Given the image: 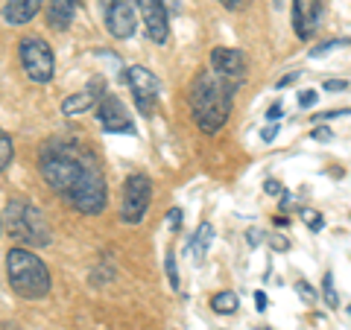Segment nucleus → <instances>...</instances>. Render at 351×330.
<instances>
[{"label": "nucleus", "instance_id": "6ab92c4d", "mask_svg": "<svg viewBox=\"0 0 351 330\" xmlns=\"http://www.w3.org/2000/svg\"><path fill=\"white\" fill-rule=\"evenodd\" d=\"M322 299H325V304L331 307V310H337V307H339V295H337L334 275L331 272H325V278H322Z\"/></svg>", "mask_w": 351, "mask_h": 330}, {"label": "nucleus", "instance_id": "2f4dec72", "mask_svg": "<svg viewBox=\"0 0 351 330\" xmlns=\"http://www.w3.org/2000/svg\"><path fill=\"white\" fill-rule=\"evenodd\" d=\"M219 3H223L226 9H232V12H237V9H243L249 0H219Z\"/></svg>", "mask_w": 351, "mask_h": 330}, {"label": "nucleus", "instance_id": "f8f14e48", "mask_svg": "<svg viewBox=\"0 0 351 330\" xmlns=\"http://www.w3.org/2000/svg\"><path fill=\"white\" fill-rule=\"evenodd\" d=\"M322 21V0H293V29L302 41H311Z\"/></svg>", "mask_w": 351, "mask_h": 330}, {"label": "nucleus", "instance_id": "412c9836", "mask_svg": "<svg viewBox=\"0 0 351 330\" xmlns=\"http://www.w3.org/2000/svg\"><path fill=\"white\" fill-rule=\"evenodd\" d=\"M351 38H331V41H325V44H319V47H313L311 50V59H322L325 53H331V50H337V47H343V44H348Z\"/></svg>", "mask_w": 351, "mask_h": 330}, {"label": "nucleus", "instance_id": "473e14b6", "mask_svg": "<svg viewBox=\"0 0 351 330\" xmlns=\"http://www.w3.org/2000/svg\"><path fill=\"white\" fill-rule=\"evenodd\" d=\"M263 190H267L269 196H281V193H284V190H281V184H278V181H272V179L263 184Z\"/></svg>", "mask_w": 351, "mask_h": 330}, {"label": "nucleus", "instance_id": "0eeeda50", "mask_svg": "<svg viewBox=\"0 0 351 330\" xmlns=\"http://www.w3.org/2000/svg\"><path fill=\"white\" fill-rule=\"evenodd\" d=\"M126 82L132 88V94H135V103L138 108L144 114H152L156 112V100H158V94H161V82H158V76L147 71L144 64H132V68L126 71Z\"/></svg>", "mask_w": 351, "mask_h": 330}, {"label": "nucleus", "instance_id": "c85d7f7f", "mask_svg": "<svg viewBox=\"0 0 351 330\" xmlns=\"http://www.w3.org/2000/svg\"><path fill=\"white\" fill-rule=\"evenodd\" d=\"M167 223H170V228H182V207H170Z\"/></svg>", "mask_w": 351, "mask_h": 330}, {"label": "nucleus", "instance_id": "4c0bfd02", "mask_svg": "<svg viewBox=\"0 0 351 330\" xmlns=\"http://www.w3.org/2000/svg\"><path fill=\"white\" fill-rule=\"evenodd\" d=\"M348 316H351V304H348Z\"/></svg>", "mask_w": 351, "mask_h": 330}, {"label": "nucleus", "instance_id": "5701e85b", "mask_svg": "<svg viewBox=\"0 0 351 330\" xmlns=\"http://www.w3.org/2000/svg\"><path fill=\"white\" fill-rule=\"evenodd\" d=\"M295 292L302 295V301H304V304H316V290H313L307 281H295Z\"/></svg>", "mask_w": 351, "mask_h": 330}, {"label": "nucleus", "instance_id": "393cba45", "mask_svg": "<svg viewBox=\"0 0 351 330\" xmlns=\"http://www.w3.org/2000/svg\"><path fill=\"white\" fill-rule=\"evenodd\" d=\"M311 138H313V140H319V144H331V140H334V131L328 129V126H316Z\"/></svg>", "mask_w": 351, "mask_h": 330}, {"label": "nucleus", "instance_id": "c9c22d12", "mask_svg": "<svg viewBox=\"0 0 351 330\" xmlns=\"http://www.w3.org/2000/svg\"><path fill=\"white\" fill-rule=\"evenodd\" d=\"M267 120H269V123H278V120H281V105H278V103L267 112Z\"/></svg>", "mask_w": 351, "mask_h": 330}, {"label": "nucleus", "instance_id": "b1692460", "mask_svg": "<svg viewBox=\"0 0 351 330\" xmlns=\"http://www.w3.org/2000/svg\"><path fill=\"white\" fill-rule=\"evenodd\" d=\"M269 249L272 251H290V237L287 234H269Z\"/></svg>", "mask_w": 351, "mask_h": 330}, {"label": "nucleus", "instance_id": "4be33fe9", "mask_svg": "<svg viewBox=\"0 0 351 330\" xmlns=\"http://www.w3.org/2000/svg\"><path fill=\"white\" fill-rule=\"evenodd\" d=\"M164 269H167V281L173 290H179V266H176V255H167L164 260Z\"/></svg>", "mask_w": 351, "mask_h": 330}, {"label": "nucleus", "instance_id": "f3484780", "mask_svg": "<svg viewBox=\"0 0 351 330\" xmlns=\"http://www.w3.org/2000/svg\"><path fill=\"white\" fill-rule=\"evenodd\" d=\"M211 310L214 313H223V316H232L237 310V295L234 292H217L214 299H211Z\"/></svg>", "mask_w": 351, "mask_h": 330}, {"label": "nucleus", "instance_id": "dca6fc26", "mask_svg": "<svg viewBox=\"0 0 351 330\" xmlns=\"http://www.w3.org/2000/svg\"><path fill=\"white\" fill-rule=\"evenodd\" d=\"M211 240H214V225L211 223H202L196 228V234L191 240V257L193 260H205L208 249H211Z\"/></svg>", "mask_w": 351, "mask_h": 330}, {"label": "nucleus", "instance_id": "20e7f679", "mask_svg": "<svg viewBox=\"0 0 351 330\" xmlns=\"http://www.w3.org/2000/svg\"><path fill=\"white\" fill-rule=\"evenodd\" d=\"M6 228L18 243L24 246H47L50 243V223L44 219L32 202L27 199H9L6 205Z\"/></svg>", "mask_w": 351, "mask_h": 330}, {"label": "nucleus", "instance_id": "c756f323", "mask_svg": "<svg viewBox=\"0 0 351 330\" xmlns=\"http://www.w3.org/2000/svg\"><path fill=\"white\" fill-rule=\"evenodd\" d=\"M276 138H278V123H272V126H267L261 131V140H267V144L269 140H276Z\"/></svg>", "mask_w": 351, "mask_h": 330}, {"label": "nucleus", "instance_id": "a211bd4d", "mask_svg": "<svg viewBox=\"0 0 351 330\" xmlns=\"http://www.w3.org/2000/svg\"><path fill=\"white\" fill-rule=\"evenodd\" d=\"M12 158H15V147H12V138L6 135L3 129H0V173H3L9 164H12Z\"/></svg>", "mask_w": 351, "mask_h": 330}, {"label": "nucleus", "instance_id": "9d476101", "mask_svg": "<svg viewBox=\"0 0 351 330\" xmlns=\"http://www.w3.org/2000/svg\"><path fill=\"white\" fill-rule=\"evenodd\" d=\"M138 12H141V21L147 27V36L156 41V44H164L170 38V12L164 9L161 0H135Z\"/></svg>", "mask_w": 351, "mask_h": 330}, {"label": "nucleus", "instance_id": "4468645a", "mask_svg": "<svg viewBox=\"0 0 351 330\" xmlns=\"http://www.w3.org/2000/svg\"><path fill=\"white\" fill-rule=\"evenodd\" d=\"M44 0H6L3 6V21L9 27H24L38 15Z\"/></svg>", "mask_w": 351, "mask_h": 330}, {"label": "nucleus", "instance_id": "9b49d317", "mask_svg": "<svg viewBox=\"0 0 351 330\" xmlns=\"http://www.w3.org/2000/svg\"><path fill=\"white\" fill-rule=\"evenodd\" d=\"M246 68H249V62H246L243 50H237V47H214L211 50V71L226 76V79L240 85L246 79Z\"/></svg>", "mask_w": 351, "mask_h": 330}, {"label": "nucleus", "instance_id": "7ed1b4c3", "mask_svg": "<svg viewBox=\"0 0 351 330\" xmlns=\"http://www.w3.org/2000/svg\"><path fill=\"white\" fill-rule=\"evenodd\" d=\"M6 278L21 299H44L50 292V272L44 260L29 249H9L6 255Z\"/></svg>", "mask_w": 351, "mask_h": 330}, {"label": "nucleus", "instance_id": "423d86ee", "mask_svg": "<svg viewBox=\"0 0 351 330\" xmlns=\"http://www.w3.org/2000/svg\"><path fill=\"white\" fill-rule=\"evenodd\" d=\"M149 199H152V181L144 173L129 175L126 184H123V207H120V219L129 223V225H138L149 211Z\"/></svg>", "mask_w": 351, "mask_h": 330}, {"label": "nucleus", "instance_id": "cd10ccee", "mask_svg": "<svg viewBox=\"0 0 351 330\" xmlns=\"http://www.w3.org/2000/svg\"><path fill=\"white\" fill-rule=\"evenodd\" d=\"M246 240H249L252 249L261 246V243H263V231H261V228H249V231H246Z\"/></svg>", "mask_w": 351, "mask_h": 330}, {"label": "nucleus", "instance_id": "58836bf2", "mask_svg": "<svg viewBox=\"0 0 351 330\" xmlns=\"http://www.w3.org/2000/svg\"><path fill=\"white\" fill-rule=\"evenodd\" d=\"M0 228H3V219H0Z\"/></svg>", "mask_w": 351, "mask_h": 330}, {"label": "nucleus", "instance_id": "ddd939ff", "mask_svg": "<svg viewBox=\"0 0 351 330\" xmlns=\"http://www.w3.org/2000/svg\"><path fill=\"white\" fill-rule=\"evenodd\" d=\"M97 91H106V82L103 79H91V85H88L85 91L64 97V100H62V114L64 117H76V114L88 112V108L97 103Z\"/></svg>", "mask_w": 351, "mask_h": 330}, {"label": "nucleus", "instance_id": "72a5a7b5", "mask_svg": "<svg viewBox=\"0 0 351 330\" xmlns=\"http://www.w3.org/2000/svg\"><path fill=\"white\" fill-rule=\"evenodd\" d=\"M161 3H164V9H167V12H176V15L182 12V0H161Z\"/></svg>", "mask_w": 351, "mask_h": 330}, {"label": "nucleus", "instance_id": "e433bc0d", "mask_svg": "<svg viewBox=\"0 0 351 330\" xmlns=\"http://www.w3.org/2000/svg\"><path fill=\"white\" fill-rule=\"evenodd\" d=\"M255 304H258V310H261V313H263V310H267V295H263L261 290L255 292Z\"/></svg>", "mask_w": 351, "mask_h": 330}, {"label": "nucleus", "instance_id": "39448f33", "mask_svg": "<svg viewBox=\"0 0 351 330\" xmlns=\"http://www.w3.org/2000/svg\"><path fill=\"white\" fill-rule=\"evenodd\" d=\"M18 53H21V64H24V71L32 82L44 85V82L53 79V73H56V59H53V50L44 38H38V36L21 38Z\"/></svg>", "mask_w": 351, "mask_h": 330}, {"label": "nucleus", "instance_id": "f257e3e1", "mask_svg": "<svg viewBox=\"0 0 351 330\" xmlns=\"http://www.w3.org/2000/svg\"><path fill=\"white\" fill-rule=\"evenodd\" d=\"M41 175L53 190L73 205V211L97 216L106 211L108 187L94 152L73 140H47L38 158Z\"/></svg>", "mask_w": 351, "mask_h": 330}, {"label": "nucleus", "instance_id": "aec40b11", "mask_svg": "<svg viewBox=\"0 0 351 330\" xmlns=\"http://www.w3.org/2000/svg\"><path fill=\"white\" fill-rule=\"evenodd\" d=\"M302 223H304V225L316 234V231H322L325 219H322V214H319V211H311V207H304V211H302Z\"/></svg>", "mask_w": 351, "mask_h": 330}, {"label": "nucleus", "instance_id": "f704fd0d", "mask_svg": "<svg viewBox=\"0 0 351 330\" xmlns=\"http://www.w3.org/2000/svg\"><path fill=\"white\" fill-rule=\"evenodd\" d=\"M295 79H299V71H293V73H287V76H281V79H278V88H287V85H293Z\"/></svg>", "mask_w": 351, "mask_h": 330}, {"label": "nucleus", "instance_id": "6e6552de", "mask_svg": "<svg viewBox=\"0 0 351 330\" xmlns=\"http://www.w3.org/2000/svg\"><path fill=\"white\" fill-rule=\"evenodd\" d=\"M97 114H100V126L106 131H112V135H135V123H132V117H129V108L120 103V97L106 91Z\"/></svg>", "mask_w": 351, "mask_h": 330}, {"label": "nucleus", "instance_id": "7c9ffc66", "mask_svg": "<svg viewBox=\"0 0 351 330\" xmlns=\"http://www.w3.org/2000/svg\"><path fill=\"white\" fill-rule=\"evenodd\" d=\"M346 88H348L346 79H328L325 82V91H346Z\"/></svg>", "mask_w": 351, "mask_h": 330}, {"label": "nucleus", "instance_id": "a878e982", "mask_svg": "<svg viewBox=\"0 0 351 330\" xmlns=\"http://www.w3.org/2000/svg\"><path fill=\"white\" fill-rule=\"evenodd\" d=\"M316 97H319V94H316L313 88H307V91H302V94H299V105H302V108L316 105Z\"/></svg>", "mask_w": 351, "mask_h": 330}, {"label": "nucleus", "instance_id": "f03ea898", "mask_svg": "<svg viewBox=\"0 0 351 330\" xmlns=\"http://www.w3.org/2000/svg\"><path fill=\"white\" fill-rule=\"evenodd\" d=\"M237 82L226 79L214 71H205L191 85V114L193 123L199 126L205 135H217L219 129L228 123L232 114V94Z\"/></svg>", "mask_w": 351, "mask_h": 330}, {"label": "nucleus", "instance_id": "1a4fd4ad", "mask_svg": "<svg viewBox=\"0 0 351 330\" xmlns=\"http://www.w3.org/2000/svg\"><path fill=\"white\" fill-rule=\"evenodd\" d=\"M106 29L114 38H132L135 36V6L132 0H103Z\"/></svg>", "mask_w": 351, "mask_h": 330}, {"label": "nucleus", "instance_id": "bb28decb", "mask_svg": "<svg viewBox=\"0 0 351 330\" xmlns=\"http://www.w3.org/2000/svg\"><path fill=\"white\" fill-rule=\"evenodd\" d=\"M351 114V108H334V112H322V114H313V120H334V117H348Z\"/></svg>", "mask_w": 351, "mask_h": 330}, {"label": "nucleus", "instance_id": "2eb2a0df", "mask_svg": "<svg viewBox=\"0 0 351 330\" xmlns=\"http://www.w3.org/2000/svg\"><path fill=\"white\" fill-rule=\"evenodd\" d=\"M76 9H80V0H47V24L53 29H68Z\"/></svg>", "mask_w": 351, "mask_h": 330}]
</instances>
